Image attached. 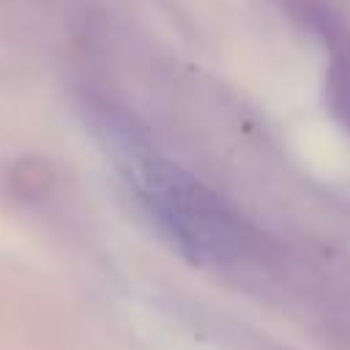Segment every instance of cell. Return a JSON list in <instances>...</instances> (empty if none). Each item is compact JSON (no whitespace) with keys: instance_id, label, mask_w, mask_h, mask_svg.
Instances as JSON below:
<instances>
[{"instance_id":"cell-1","label":"cell","mask_w":350,"mask_h":350,"mask_svg":"<svg viewBox=\"0 0 350 350\" xmlns=\"http://www.w3.org/2000/svg\"><path fill=\"white\" fill-rule=\"evenodd\" d=\"M98 126L123 170V178L180 254L194 262H227L241 254L243 230L235 213L213 191L180 167L153 156L112 118L101 115Z\"/></svg>"}]
</instances>
